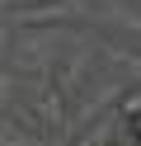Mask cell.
Segmentation results:
<instances>
[{
    "label": "cell",
    "instance_id": "cell-1",
    "mask_svg": "<svg viewBox=\"0 0 141 146\" xmlns=\"http://www.w3.org/2000/svg\"><path fill=\"white\" fill-rule=\"evenodd\" d=\"M118 118H122V123L141 118V85H127V90H118Z\"/></svg>",
    "mask_w": 141,
    "mask_h": 146
},
{
    "label": "cell",
    "instance_id": "cell-2",
    "mask_svg": "<svg viewBox=\"0 0 141 146\" xmlns=\"http://www.w3.org/2000/svg\"><path fill=\"white\" fill-rule=\"evenodd\" d=\"M127 132H132V137L141 141V118H132V123H127Z\"/></svg>",
    "mask_w": 141,
    "mask_h": 146
},
{
    "label": "cell",
    "instance_id": "cell-3",
    "mask_svg": "<svg viewBox=\"0 0 141 146\" xmlns=\"http://www.w3.org/2000/svg\"><path fill=\"white\" fill-rule=\"evenodd\" d=\"M5 5H9V10H24V5H33V0H5Z\"/></svg>",
    "mask_w": 141,
    "mask_h": 146
},
{
    "label": "cell",
    "instance_id": "cell-4",
    "mask_svg": "<svg viewBox=\"0 0 141 146\" xmlns=\"http://www.w3.org/2000/svg\"><path fill=\"white\" fill-rule=\"evenodd\" d=\"M108 146H141V141H136V137H127V141H108Z\"/></svg>",
    "mask_w": 141,
    "mask_h": 146
}]
</instances>
